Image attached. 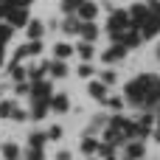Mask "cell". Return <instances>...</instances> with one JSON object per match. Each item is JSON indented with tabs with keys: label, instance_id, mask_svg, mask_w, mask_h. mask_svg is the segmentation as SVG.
Instances as JSON below:
<instances>
[{
	"label": "cell",
	"instance_id": "obj_16",
	"mask_svg": "<svg viewBox=\"0 0 160 160\" xmlns=\"http://www.w3.org/2000/svg\"><path fill=\"white\" fill-rule=\"evenodd\" d=\"M53 53H56V56H59V59H68V56H70V53H73V48H70V45H65V42H62V45H56V48H53Z\"/></svg>",
	"mask_w": 160,
	"mask_h": 160
},
{
	"label": "cell",
	"instance_id": "obj_11",
	"mask_svg": "<svg viewBox=\"0 0 160 160\" xmlns=\"http://www.w3.org/2000/svg\"><path fill=\"white\" fill-rule=\"evenodd\" d=\"M48 73L56 76V79H62V76H68V65H65V62H51V65H48Z\"/></svg>",
	"mask_w": 160,
	"mask_h": 160
},
{
	"label": "cell",
	"instance_id": "obj_8",
	"mask_svg": "<svg viewBox=\"0 0 160 160\" xmlns=\"http://www.w3.org/2000/svg\"><path fill=\"white\" fill-rule=\"evenodd\" d=\"M79 34L84 37V42H93V39L98 37V28H96L93 20H90V22H82V31H79Z\"/></svg>",
	"mask_w": 160,
	"mask_h": 160
},
{
	"label": "cell",
	"instance_id": "obj_14",
	"mask_svg": "<svg viewBox=\"0 0 160 160\" xmlns=\"http://www.w3.org/2000/svg\"><path fill=\"white\" fill-rule=\"evenodd\" d=\"M28 39H42V22H37V20L28 22Z\"/></svg>",
	"mask_w": 160,
	"mask_h": 160
},
{
	"label": "cell",
	"instance_id": "obj_12",
	"mask_svg": "<svg viewBox=\"0 0 160 160\" xmlns=\"http://www.w3.org/2000/svg\"><path fill=\"white\" fill-rule=\"evenodd\" d=\"M3 158L6 160H17L20 158V146H17V143H3Z\"/></svg>",
	"mask_w": 160,
	"mask_h": 160
},
{
	"label": "cell",
	"instance_id": "obj_17",
	"mask_svg": "<svg viewBox=\"0 0 160 160\" xmlns=\"http://www.w3.org/2000/svg\"><path fill=\"white\" fill-rule=\"evenodd\" d=\"M76 53L84 56V59H90V56H93V45H90V42H82V45H76Z\"/></svg>",
	"mask_w": 160,
	"mask_h": 160
},
{
	"label": "cell",
	"instance_id": "obj_23",
	"mask_svg": "<svg viewBox=\"0 0 160 160\" xmlns=\"http://www.w3.org/2000/svg\"><path fill=\"white\" fill-rule=\"evenodd\" d=\"M107 104H110V110H115V112H118V110L124 107V98H107Z\"/></svg>",
	"mask_w": 160,
	"mask_h": 160
},
{
	"label": "cell",
	"instance_id": "obj_10",
	"mask_svg": "<svg viewBox=\"0 0 160 160\" xmlns=\"http://www.w3.org/2000/svg\"><path fill=\"white\" fill-rule=\"evenodd\" d=\"M90 96L98 98V101H107V90H104V82H90Z\"/></svg>",
	"mask_w": 160,
	"mask_h": 160
},
{
	"label": "cell",
	"instance_id": "obj_15",
	"mask_svg": "<svg viewBox=\"0 0 160 160\" xmlns=\"http://www.w3.org/2000/svg\"><path fill=\"white\" fill-rule=\"evenodd\" d=\"M82 3H87V0H62V11H68V14H73Z\"/></svg>",
	"mask_w": 160,
	"mask_h": 160
},
{
	"label": "cell",
	"instance_id": "obj_25",
	"mask_svg": "<svg viewBox=\"0 0 160 160\" xmlns=\"http://www.w3.org/2000/svg\"><path fill=\"white\" fill-rule=\"evenodd\" d=\"M101 82H104V84H112V82H115V73H112V70H107V73L101 76Z\"/></svg>",
	"mask_w": 160,
	"mask_h": 160
},
{
	"label": "cell",
	"instance_id": "obj_24",
	"mask_svg": "<svg viewBox=\"0 0 160 160\" xmlns=\"http://www.w3.org/2000/svg\"><path fill=\"white\" fill-rule=\"evenodd\" d=\"M76 73H79V76H93V65H82Z\"/></svg>",
	"mask_w": 160,
	"mask_h": 160
},
{
	"label": "cell",
	"instance_id": "obj_3",
	"mask_svg": "<svg viewBox=\"0 0 160 160\" xmlns=\"http://www.w3.org/2000/svg\"><path fill=\"white\" fill-rule=\"evenodd\" d=\"M51 96H53V87L48 84V82H31V101H51Z\"/></svg>",
	"mask_w": 160,
	"mask_h": 160
},
{
	"label": "cell",
	"instance_id": "obj_27",
	"mask_svg": "<svg viewBox=\"0 0 160 160\" xmlns=\"http://www.w3.org/2000/svg\"><path fill=\"white\" fill-rule=\"evenodd\" d=\"M155 138L160 141V112H158V132H155Z\"/></svg>",
	"mask_w": 160,
	"mask_h": 160
},
{
	"label": "cell",
	"instance_id": "obj_2",
	"mask_svg": "<svg viewBox=\"0 0 160 160\" xmlns=\"http://www.w3.org/2000/svg\"><path fill=\"white\" fill-rule=\"evenodd\" d=\"M127 28H132L129 11H112V17H110V37H112V42H115Z\"/></svg>",
	"mask_w": 160,
	"mask_h": 160
},
{
	"label": "cell",
	"instance_id": "obj_20",
	"mask_svg": "<svg viewBox=\"0 0 160 160\" xmlns=\"http://www.w3.org/2000/svg\"><path fill=\"white\" fill-rule=\"evenodd\" d=\"M82 149H84L87 155H93V152H98V141H93V138H90V141H84V143H82Z\"/></svg>",
	"mask_w": 160,
	"mask_h": 160
},
{
	"label": "cell",
	"instance_id": "obj_5",
	"mask_svg": "<svg viewBox=\"0 0 160 160\" xmlns=\"http://www.w3.org/2000/svg\"><path fill=\"white\" fill-rule=\"evenodd\" d=\"M121 158H124V160H141V158H143V141H132V143H127Z\"/></svg>",
	"mask_w": 160,
	"mask_h": 160
},
{
	"label": "cell",
	"instance_id": "obj_7",
	"mask_svg": "<svg viewBox=\"0 0 160 160\" xmlns=\"http://www.w3.org/2000/svg\"><path fill=\"white\" fill-rule=\"evenodd\" d=\"M127 56V45H121V42H115L107 53H104V62H118V59H124Z\"/></svg>",
	"mask_w": 160,
	"mask_h": 160
},
{
	"label": "cell",
	"instance_id": "obj_13",
	"mask_svg": "<svg viewBox=\"0 0 160 160\" xmlns=\"http://www.w3.org/2000/svg\"><path fill=\"white\" fill-rule=\"evenodd\" d=\"M62 28H65L68 34H79V31H82V20H76V17H68Z\"/></svg>",
	"mask_w": 160,
	"mask_h": 160
},
{
	"label": "cell",
	"instance_id": "obj_18",
	"mask_svg": "<svg viewBox=\"0 0 160 160\" xmlns=\"http://www.w3.org/2000/svg\"><path fill=\"white\" fill-rule=\"evenodd\" d=\"M25 160H42V146H28Z\"/></svg>",
	"mask_w": 160,
	"mask_h": 160
},
{
	"label": "cell",
	"instance_id": "obj_29",
	"mask_svg": "<svg viewBox=\"0 0 160 160\" xmlns=\"http://www.w3.org/2000/svg\"><path fill=\"white\" fill-rule=\"evenodd\" d=\"M141 160H143V158H141Z\"/></svg>",
	"mask_w": 160,
	"mask_h": 160
},
{
	"label": "cell",
	"instance_id": "obj_1",
	"mask_svg": "<svg viewBox=\"0 0 160 160\" xmlns=\"http://www.w3.org/2000/svg\"><path fill=\"white\" fill-rule=\"evenodd\" d=\"M124 96H127V101H132L138 107H158L160 104V76L146 73V76L132 79L124 87Z\"/></svg>",
	"mask_w": 160,
	"mask_h": 160
},
{
	"label": "cell",
	"instance_id": "obj_6",
	"mask_svg": "<svg viewBox=\"0 0 160 160\" xmlns=\"http://www.w3.org/2000/svg\"><path fill=\"white\" fill-rule=\"evenodd\" d=\"M96 14H98V6H96V3H82V6L76 8V17H82L84 22L96 20Z\"/></svg>",
	"mask_w": 160,
	"mask_h": 160
},
{
	"label": "cell",
	"instance_id": "obj_19",
	"mask_svg": "<svg viewBox=\"0 0 160 160\" xmlns=\"http://www.w3.org/2000/svg\"><path fill=\"white\" fill-rule=\"evenodd\" d=\"M45 141H48V135H42V132H31V138H28L31 146H42Z\"/></svg>",
	"mask_w": 160,
	"mask_h": 160
},
{
	"label": "cell",
	"instance_id": "obj_21",
	"mask_svg": "<svg viewBox=\"0 0 160 160\" xmlns=\"http://www.w3.org/2000/svg\"><path fill=\"white\" fill-rule=\"evenodd\" d=\"M8 37H11V25H0V51H3V45H6Z\"/></svg>",
	"mask_w": 160,
	"mask_h": 160
},
{
	"label": "cell",
	"instance_id": "obj_9",
	"mask_svg": "<svg viewBox=\"0 0 160 160\" xmlns=\"http://www.w3.org/2000/svg\"><path fill=\"white\" fill-rule=\"evenodd\" d=\"M48 107L56 110V112H65V110H68V96H62V93H59V96H51Z\"/></svg>",
	"mask_w": 160,
	"mask_h": 160
},
{
	"label": "cell",
	"instance_id": "obj_22",
	"mask_svg": "<svg viewBox=\"0 0 160 160\" xmlns=\"http://www.w3.org/2000/svg\"><path fill=\"white\" fill-rule=\"evenodd\" d=\"M45 135H48V141H59V138H62V127H51Z\"/></svg>",
	"mask_w": 160,
	"mask_h": 160
},
{
	"label": "cell",
	"instance_id": "obj_26",
	"mask_svg": "<svg viewBox=\"0 0 160 160\" xmlns=\"http://www.w3.org/2000/svg\"><path fill=\"white\" fill-rule=\"evenodd\" d=\"M56 160H70V155H68V152H59V155H56Z\"/></svg>",
	"mask_w": 160,
	"mask_h": 160
},
{
	"label": "cell",
	"instance_id": "obj_4",
	"mask_svg": "<svg viewBox=\"0 0 160 160\" xmlns=\"http://www.w3.org/2000/svg\"><path fill=\"white\" fill-rule=\"evenodd\" d=\"M28 112L25 110H20L17 107V101H8V98H3L0 101V118H17V121H22Z\"/></svg>",
	"mask_w": 160,
	"mask_h": 160
},
{
	"label": "cell",
	"instance_id": "obj_28",
	"mask_svg": "<svg viewBox=\"0 0 160 160\" xmlns=\"http://www.w3.org/2000/svg\"><path fill=\"white\" fill-rule=\"evenodd\" d=\"M158 53H160V48H158Z\"/></svg>",
	"mask_w": 160,
	"mask_h": 160
}]
</instances>
